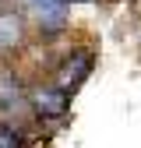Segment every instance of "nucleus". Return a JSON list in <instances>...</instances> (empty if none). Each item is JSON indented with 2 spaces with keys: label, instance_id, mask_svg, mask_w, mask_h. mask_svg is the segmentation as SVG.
<instances>
[{
  "label": "nucleus",
  "instance_id": "f257e3e1",
  "mask_svg": "<svg viewBox=\"0 0 141 148\" xmlns=\"http://www.w3.org/2000/svg\"><path fill=\"white\" fill-rule=\"evenodd\" d=\"M92 67H95V53L92 49H74L70 57H64V64L57 71V85H64L67 92H74L88 74H92Z\"/></svg>",
  "mask_w": 141,
  "mask_h": 148
},
{
  "label": "nucleus",
  "instance_id": "f03ea898",
  "mask_svg": "<svg viewBox=\"0 0 141 148\" xmlns=\"http://www.w3.org/2000/svg\"><path fill=\"white\" fill-rule=\"evenodd\" d=\"M32 106H35V113L39 116H64L67 109H70V92L64 85H46V88H35L32 92Z\"/></svg>",
  "mask_w": 141,
  "mask_h": 148
},
{
  "label": "nucleus",
  "instance_id": "7ed1b4c3",
  "mask_svg": "<svg viewBox=\"0 0 141 148\" xmlns=\"http://www.w3.org/2000/svg\"><path fill=\"white\" fill-rule=\"evenodd\" d=\"M25 7L39 18L42 32H60L67 25V0H25Z\"/></svg>",
  "mask_w": 141,
  "mask_h": 148
},
{
  "label": "nucleus",
  "instance_id": "20e7f679",
  "mask_svg": "<svg viewBox=\"0 0 141 148\" xmlns=\"http://www.w3.org/2000/svg\"><path fill=\"white\" fill-rule=\"evenodd\" d=\"M25 39V21L18 11H0V53H7L14 46H21Z\"/></svg>",
  "mask_w": 141,
  "mask_h": 148
},
{
  "label": "nucleus",
  "instance_id": "39448f33",
  "mask_svg": "<svg viewBox=\"0 0 141 148\" xmlns=\"http://www.w3.org/2000/svg\"><path fill=\"white\" fill-rule=\"evenodd\" d=\"M25 106V95H21V85H18V78L11 71L0 74V109L4 113H11V109H21Z\"/></svg>",
  "mask_w": 141,
  "mask_h": 148
},
{
  "label": "nucleus",
  "instance_id": "423d86ee",
  "mask_svg": "<svg viewBox=\"0 0 141 148\" xmlns=\"http://www.w3.org/2000/svg\"><path fill=\"white\" fill-rule=\"evenodd\" d=\"M18 141H21V134L11 131L7 123H0V145H18Z\"/></svg>",
  "mask_w": 141,
  "mask_h": 148
},
{
  "label": "nucleus",
  "instance_id": "0eeeda50",
  "mask_svg": "<svg viewBox=\"0 0 141 148\" xmlns=\"http://www.w3.org/2000/svg\"><path fill=\"white\" fill-rule=\"evenodd\" d=\"M67 4H88V0H67Z\"/></svg>",
  "mask_w": 141,
  "mask_h": 148
},
{
  "label": "nucleus",
  "instance_id": "6e6552de",
  "mask_svg": "<svg viewBox=\"0 0 141 148\" xmlns=\"http://www.w3.org/2000/svg\"><path fill=\"white\" fill-rule=\"evenodd\" d=\"M0 4H4V0H0Z\"/></svg>",
  "mask_w": 141,
  "mask_h": 148
}]
</instances>
